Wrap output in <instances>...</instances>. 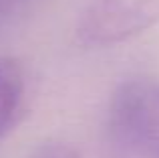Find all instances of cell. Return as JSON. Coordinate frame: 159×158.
<instances>
[{
  "mask_svg": "<svg viewBox=\"0 0 159 158\" xmlns=\"http://www.w3.org/2000/svg\"><path fill=\"white\" fill-rule=\"evenodd\" d=\"M159 22V0H89L75 27L83 47H111Z\"/></svg>",
  "mask_w": 159,
  "mask_h": 158,
  "instance_id": "7a4b0ae2",
  "label": "cell"
},
{
  "mask_svg": "<svg viewBox=\"0 0 159 158\" xmlns=\"http://www.w3.org/2000/svg\"><path fill=\"white\" fill-rule=\"evenodd\" d=\"M20 2H22V0H0V14L12 10V8H16Z\"/></svg>",
  "mask_w": 159,
  "mask_h": 158,
  "instance_id": "5b68a950",
  "label": "cell"
},
{
  "mask_svg": "<svg viewBox=\"0 0 159 158\" xmlns=\"http://www.w3.org/2000/svg\"><path fill=\"white\" fill-rule=\"evenodd\" d=\"M109 130L123 150L159 158V81L135 77L123 81L109 103Z\"/></svg>",
  "mask_w": 159,
  "mask_h": 158,
  "instance_id": "6da1fadb",
  "label": "cell"
},
{
  "mask_svg": "<svg viewBox=\"0 0 159 158\" xmlns=\"http://www.w3.org/2000/svg\"><path fill=\"white\" fill-rule=\"evenodd\" d=\"M30 158H81L77 150L70 144L65 142H44L39 148H34V152Z\"/></svg>",
  "mask_w": 159,
  "mask_h": 158,
  "instance_id": "277c9868",
  "label": "cell"
},
{
  "mask_svg": "<svg viewBox=\"0 0 159 158\" xmlns=\"http://www.w3.org/2000/svg\"><path fill=\"white\" fill-rule=\"evenodd\" d=\"M26 99V75L14 57L0 55V140L16 128Z\"/></svg>",
  "mask_w": 159,
  "mask_h": 158,
  "instance_id": "3957f363",
  "label": "cell"
}]
</instances>
